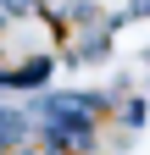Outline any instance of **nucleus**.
Segmentation results:
<instances>
[{
    "instance_id": "obj_4",
    "label": "nucleus",
    "mask_w": 150,
    "mask_h": 155,
    "mask_svg": "<svg viewBox=\"0 0 150 155\" xmlns=\"http://www.w3.org/2000/svg\"><path fill=\"white\" fill-rule=\"evenodd\" d=\"M0 28H6V17H0Z\"/></svg>"
},
{
    "instance_id": "obj_2",
    "label": "nucleus",
    "mask_w": 150,
    "mask_h": 155,
    "mask_svg": "<svg viewBox=\"0 0 150 155\" xmlns=\"http://www.w3.org/2000/svg\"><path fill=\"white\" fill-rule=\"evenodd\" d=\"M111 111H117L122 127H139V122H145V100H122V105H111Z\"/></svg>"
},
{
    "instance_id": "obj_1",
    "label": "nucleus",
    "mask_w": 150,
    "mask_h": 155,
    "mask_svg": "<svg viewBox=\"0 0 150 155\" xmlns=\"http://www.w3.org/2000/svg\"><path fill=\"white\" fill-rule=\"evenodd\" d=\"M50 72H56L50 55H22L17 67H0V89H11V94H39V89L50 83Z\"/></svg>"
},
{
    "instance_id": "obj_3",
    "label": "nucleus",
    "mask_w": 150,
    "mask_h": 155,
    "mask_svg": "<svg viewBox=\"0 0 150 155\" xmlns=\"http://www.w3.org/2000/svg\"><path fill=\"white\" fill-rule=\"evenodd\" d=\"M39 6H45V0H0V17H28Z\"/></svg>"
}]
</instances>
